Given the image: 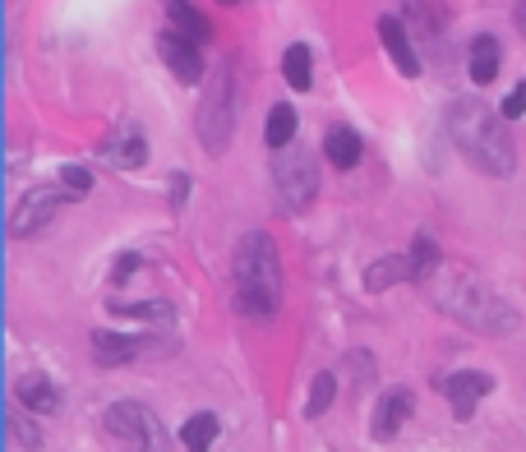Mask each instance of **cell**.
<instances>
[{"mask_svg":"<svg viewBox=\"0 0 526 452\" xmlns=\"http://www.w3.org/2000/svg\"><path fill=\"white\" fill-rule=\"evenodd\" d=\"M448 139L480 176L508 180L517 171V143L508 134V116L485 107L480 97H453L448 102Z\"/></svg>","mask_w":526,"mask_h":452,"instance_id":"obj_1","label":"cell"},{"mask_svg":"<svg viewBox=\"0 0 526 452\" xmlns=\"http://www.w3.org/2000/svg\"><path fill=\"white\" fill-rule=\"evenodd\" d=\"M425 286H430L434 310L453 314L457 323H467V328H476V333L508 337L517 328V310L494 291L490 282H485V277L471 273V268L439 263V268L425 277Z\"/></svg>","mask_w":526,"mask_h":452,"instance_id":"obj_2","label":"cell"},{"mask_svg":"<svg viewBox=\"0 0 526 452\" xmlns=\"http://www.w3.org/2000/svg\"><path fill=\"white\" fill-rule=\"evenodd\" d=\"M231 286L236 310L245 319H273L282 305V254L268 231H245L231 254Z\"/></svg>","mask_w":526,"mask_h":452,"instance_id":"obj_3","label":"cell"},{"mask_svg":"<svg viewBox=\"0 0 526 452\" xmlns=\"http://www.w3.org/2000/svg\"><path fill=\"white\" fill-rule=\"evenodd\" d=\"M102 434H107L120 452H171L167 425L139 402L107 406V411H102Z\"/></svg>","mask_w":526,"mask_h":452,"instance_id":"obj_4","label":"cell"},{"mask_svg":"<svg viewBox=\"0 0 526 452\" xmlns=\"http://www.w3.org/2000/svg\"><path fill=\"white\" fill-rule=\"evenodd\" d=\"M236 79H231V65H217L213 79H208L204 97H199V143H204V153L217 157L227 153L231 143V125H236Z\"/></svg>","mask_w":526,"mask_h":452,"instance_id":"obj_5","label":"cell"},{"mask_svg":"<svg viewBox=\"0 0 526 452\" xmlns=\"http://www.w3.org/2000/svg\"><path fill=\"white\" fill-rule=\"evenodd\" d=\"M273 185H277V203L282 213H305L319 194V167L305 148H277L273 157Z\"/></svg>","mask_w":526,"mask_h":452,"instance_id":"obj_6","label":"cell"},{"mask_svg":"<svg viewBox=\"0 0 526 452\" xmlns=\"http://www.w3.org/2000/svg\"><path fill=\"white\" fill-rule=\"evenodd\" d=\"M65 203H74L70 199V190H65V180H51V185H37V190H28L24 199H19V208H14V217H10V236H33V231H42V226L51 222V217L65 208Z\"/></svg>","mask_w":526,"mask_h":452,"instance_id":"obj_7","label":"cell"},{"mask_svg":"<svg viewBox=\"0 0 526 452\" xmlns=\"http://www.w3.org/2000/svg\"><path fill=\"white\" fill-rule=\"evenodd\" d=\"M157 56L167 60V70L176 74L180 84H199L204 79V51H199L194 37L176 33V28H167V33L157 37Z\"/></svg>","mask_w":526,"mask_h":452,"instance_id":"obj_8","label":"cell"},{"mask_svg":"<svg viewBox=\"0 0 526 452\" xmlns=\"http://www.w3.org/2000/svg\"><path fill=\"white\" fill-rule=\"evenodd\" d=\"M434 388L439 393H448V402H453L457 420H471V411H476V402L494 388L490 374H480V369H462V374H448V379H434Z\"/></svg>","mask_w":526,"mask_h":452,"instance_id":"obj_9","label":"cell"},{"mask_svg":"<svg viewBox=\"0 0 526 452\" xmlns=\"http://www.w3.org/2000/svg\"><path fill=\"white\" fill-rule=\"evenodd\" d=\"M153 351H171V346H157L153 337L107 333V328H97V333H93V360H97V365H125V360L153 356Z\"/></svg>","mask_w":526,"mask_h":452,"instance_id":"obj_10","label":"cell"},{"mask_svg":"<svg viewBox=\"0 0 526 452\" xmlns=\"http://www.w3.org/2000/svg\"><path fill=\"white\" fill-rule=\"evenodd\" d=\"M411 406H416L411 388H388V393L379 397V406H374V416H370V434H374L379 443H388V439L397 434V429L407 425Z\"/></svg>","mask_w":526,"mask_h":452,"instance_id":"obj_11","label":"cell"},{"mask_svg":"<svg viewBox=\"0 0 526 452\" xmlns=\"http://www.w3.org/2000/svg\"><path fill=\"white\" fill-rule=\"evenodd\" d=\"M379 42H383V51L393 56L397 74L416 79V74H420V56H416V47L407 42V24H402V19H393V14H383V19H379Z\"/></svg>","mask_w":526,"mask_h":452,"instance_id":"obj_12","label":"cell"},{"mask_svg":"<svg viewBox=\"0 0 526 452\" xmlns=\"http://www.w3.org/2000/svg\"><path fill=\"white\" fill-rule=\"evenodd\" d=\"M14 402L28 406L33 416H51V411H60V393H56V383H51L47 374H19V379H14Z\"/></svg>","mask_w":526,"mask_h":452,"instance_id":"obj_13","label":"cell"},{"mask_svg":"<svg viewBox=\"0 0 526 452\" xmlns=\"http://www.w3.org/2000/svg\"><path fill=\"white\" fill-rule=\"evenodd\" d=\"M397 282H416L411 254H388V259L365 268V291H370V296H379V291H388V286H397Z\"/></svg>","mask_w":526,"mask_h":452,"instance_id":"obj_14","label":"cell"},{"mask_svg":"<svg viewBox=\"0 0 526 452\" xmlns=\"http://www.w3.org/2000/svg\"><path fill=\"white\" fill-rule=\"evenodd\" d=\"M499 60H503L499 37L480 33L476 42H471V51H467V74L476 79L480 88H485V84H494V79H499Z\"/></svg>","mask_w":526,"mask_h":452,"instance_id":"obj_15","label":"cell"},{"mask_svg":"<svg viewBox=\"0 0 526 452\" xmlns=\"http://www.w3.org/2000/svg\"><path fill=\"white\" fill-rule=\"evenodd\" d=\"M360 148H365V143H360V134L347 130V125H337V130L323 134V157H328L337 171H351V167H356V162H360Z\"/></svg>","mask_w":526,"mask_h":452,"instance_id":"obj_16","label":"cell"},{"mask_svg":"<svg viewBox=\"0 0 526 452\" xmlns=\"http://www.w3.org/2000/svg\"><path fill=\"white\" fill-rule=\"evenodd\" d=\"M407 28L416 37H434L448 28V10L443 0H407Z\"/></svg>","mask_w":526,"mask_h":452,"instance_id":"obj_17","label":"cell"},{"mask_svg":"<svg viewBox=\"0 0 526 452\" xmlns=\"http://www.w3.org/2000/svg\"><path fill=\"white\" fill-rule=\"evenodd\" d=\"M102 157L120 171H134V167H144L148 162V139L144 134H120V139H111L107 148H102Z\"/></svg>","mask_w":526,"mask_h":452,"instance_id":"obj_18","label":"cell"},{"mask_svg":"<svg viewBox=\"0 0 526 452\" xmlns=\"http://www.w3.org/2000/svg\"><path fill=\"white\" fill-rule=\"evenodd\" d=\"M167 14H171V28H176V33H185V37H194L199 47L213 37V24H208L199 10H194L190 0H167Z\"/></svg>","mask_w":526,"mask_h":452,"instance_id":"obj_19","label":"cell"},{"mask_svg":"<svg viewBox=\"0 0 526 452\" xmlns=\"http://www.w3.org/2000/svg\"><path fill=\"white\" fill-rule=\"evenodd\" d=\"M282 79H287L296 93H305V88L314 84V56L305 42H296V47L282 51Z\"/></svg>","mask_w":526,"mask_h":452,"instance_id":"obj_20","label":"cell"},{"mask_svg":"<svg viewBox=\"0 0 526 452\" xmlns=\"http://www.w3.org/2000/svg\"><path fill=\"white\" fill-rule=\"evenodd\" d=\"M263 143H268V148H291V143H296V111H291L287 102H277V107L268 111Z\"/></svg>","mask_w":526,"mask_h":452,"instance_id":"obj_21","label":"cell"},{"mask_svg":"<svg viewBox=\"0 0 526 452\" xmlns=\"http://www.w3.org/2000/svg\"><path fill=\"white\" fill-rule=\"evenodd\" d=\"M116 319H148V323H162L171 328L176 323V310H171L167 300H134V305H107Z\"/></svg>","mask_w":526,"mask_h":452,"instance_id":"obj_22","label":"cell"},{"mask_svg":"<svg viewBox=\"0 0 526 452\" xmlns=\"http://www.w3.org/2000/svg\"><path fill=\"white\" fill-rule=\"evenodd\" d=\"M180 443H185V452H213L217 443V416H190L185 420V429H180Z\"/></svg>","mask_w":526,"mask_h":452,"instance_id":"obj_23","label":"cell"},{"mask_svg":"<svg viewBox=\"0 0 526 452\" xmlns=\"http://www.w3.org/2000/svg\"><path fill=\"white\" fill-rule=\"evenodd\" d=\"M333 397H337V374H333V369H323V374H314V383H310V402H305V416H310V420L328 416Z\"/></svg>","mask_w":526,"mask_h":452,"instance_id":"obj_24","label":"cell"},{"mask_svg":"<svg viewBox=\"0 0 526 452\" xmlns=\"http://www.w3.org/2000/svg\"><path fill=\"white\" fill-rule=\"evenodd\" d=\"M24 411H28V406H14V411H10V439L19 443L24 452H37V448H42V429L28 425Z\"/></svg>","mask_w":526,"mask_h":452,"instance_id":"obj_25","label":"cell"},{"mask_svg":"<svg viewBox=\"0 0 526 452\" xmlns=\"http://www.w3.org/2000/svg\"><path fill=\"white\" fill-rule=\"evenodd\" d=\"M411 263H416V282H425V277H430L434 268L443 263V254L434 250L430 236H416V245H411Z\"/></svg>","mask_w":526,"mask_h":452,"instance_id":"obj_26","label":"cell"},{"mask_svg":"<svg viewBox=\"0 0 526 452\" xmlns=\"http://www.w3.org/2000/svg\"><path fill=\"white\" fill-rule=\"evenodd\" d=\"M60 180H65V190H70V199H88L93 194V176H88L84 167H60Z\"/></svg>","mask_w":526,"mask_h":452,"instance_id":"obj_27","label":"cell"},{"mask_svg":"<svg viewBox=\"0 0 526 452\" xmlns=\"http://www.w3.org/2000/svg\"><path fill=\"white\" fill-rule=\"evenodd\" d=\"M347 369H351V379H356V388L374 383V356H370V351H351V356H347Z\"/></svg>","mask_w":526,"mask_h":452,"instance_id":"obj_28","label":"cell"},{"mask_svg":"<svg viewBox=\"0 0 526 452\" xmlns=\"http://www.w3.org/2000/svg\"><path fill=\"white\" fill-rule=\"evenodd\" d=\"M503 116H508V120H522L526 116V84H517L513 88V93H508V97H503Z\"/></svg>","mask_w":526,"mask_h":452,"instance_id":"obj_29","label":"cell"},{"mask_svg":"<svg viewBox=\"0 0 526 452\" xmlns=\"http://www.w3.org/2000/svg\"><path fill=\"white\" fill-rule=\"evenodd\" d=\"M134 268H139V254H120V263H116V273H111V282H125V277L134 273Z\"/></svg>","mask_w":526,"mask_h":452,"instance_id":"obj_30","label":"cell"},{"mask_svg":"<svg viewBox=\"0 0 526 452\" xmlns=\"http://www.w3.org/2000/svg\"><path fill=\"white\" fill-rule=\"evenodd\" d=\"M185 194H190V176H171V208H180Z\"/></svg>","mask_w":526,"mask_h":452,"instance_id":"obj_31","label":"cell"},{"mask_svg":"<svg viewBox=\"0 0 526 452\" xmlns=\"http://www.w3.org/2000/svg\"><path fill=\"white\" fill-rule=\"evenodd\" d=\"M513 19H517V33L526 37V0H517V14H513Z\"/></svg>","mask_w":526,"mask_h":452,"instance_id":"obj_32","label":"cell"}]
</instances>
